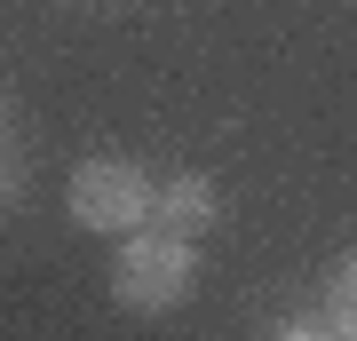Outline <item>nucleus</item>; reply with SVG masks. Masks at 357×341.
<instances>
[{"label": "nucleus", "mask_w": 357, "mask_h": 341, "mask_svg": "<svg viewBox=\"0 0 357 341\" xmlns=\"http://www.w3.org/2000/svg\"><path fill=\"white\" fill-rule=\"evenodd\" d=\"M72 222L79 230H103V238H128V230L151 222V175H143L135 159H79L72 167Z\"/></svg>", "instance_id": "obj_2"}, {"label": "nucleus", "mask_w": 357, "mask_h": 341, "mask_svg": "<svg viewBox=\"0 0 357 341\" xmlns=\"http://www.w3.org/2000/svg\"><path fill=\"white\" fill-rule=\"evenodd\" d=\"M326 326L333 333H357V254L333 270V286H326Z\"/></svg>", "instance_id": "obj_4"}, {"label": "nucleus", "mask_w": 357, "mask_h": 341, "mask_svg": "<svg viewBox=\"0 0 357 341\" xmlns=\"http://www.w3.org/2000/svg\"><path fill=\"white\" fill-rule=\"evenodd\" d=\"M151 222H159V230H175V238H199V230L215 222V183H206V175L167 183L159 199H151Z\"/></svg>", "instance_id": "obj_3"}, {"label": "nucleus", "mask_w": 357, "mask_h": 341, "mask_svg": "<svg viewBox=\"0 0 357 341\" xmlns=\"http://www.w3.org/2000/svg\"><path fill=\"white\" fill-rule=\"evenodd\" d=\"M191 286H199V254H191V238H175V230H159V222L128 230V246H119V262H112L119 310L159 317V310L191 302Z\"/></svg>", "instance_id": "obj_1"}, {"label": "nucleus", "mask_w": 357, "mask_h": 341, "mask_svg": "<svg viewBox=\"0 0 357 341\" xmlns=\"http://www.w3.org/2000/svg\"><path fill=\"white\" fill-rule=\"evenodd\" d=\"M16 183H24V159H16V143H8V127H0V206L16 199Z\"/></svg>", "instance_id": "obj_5"}]
</instances>
